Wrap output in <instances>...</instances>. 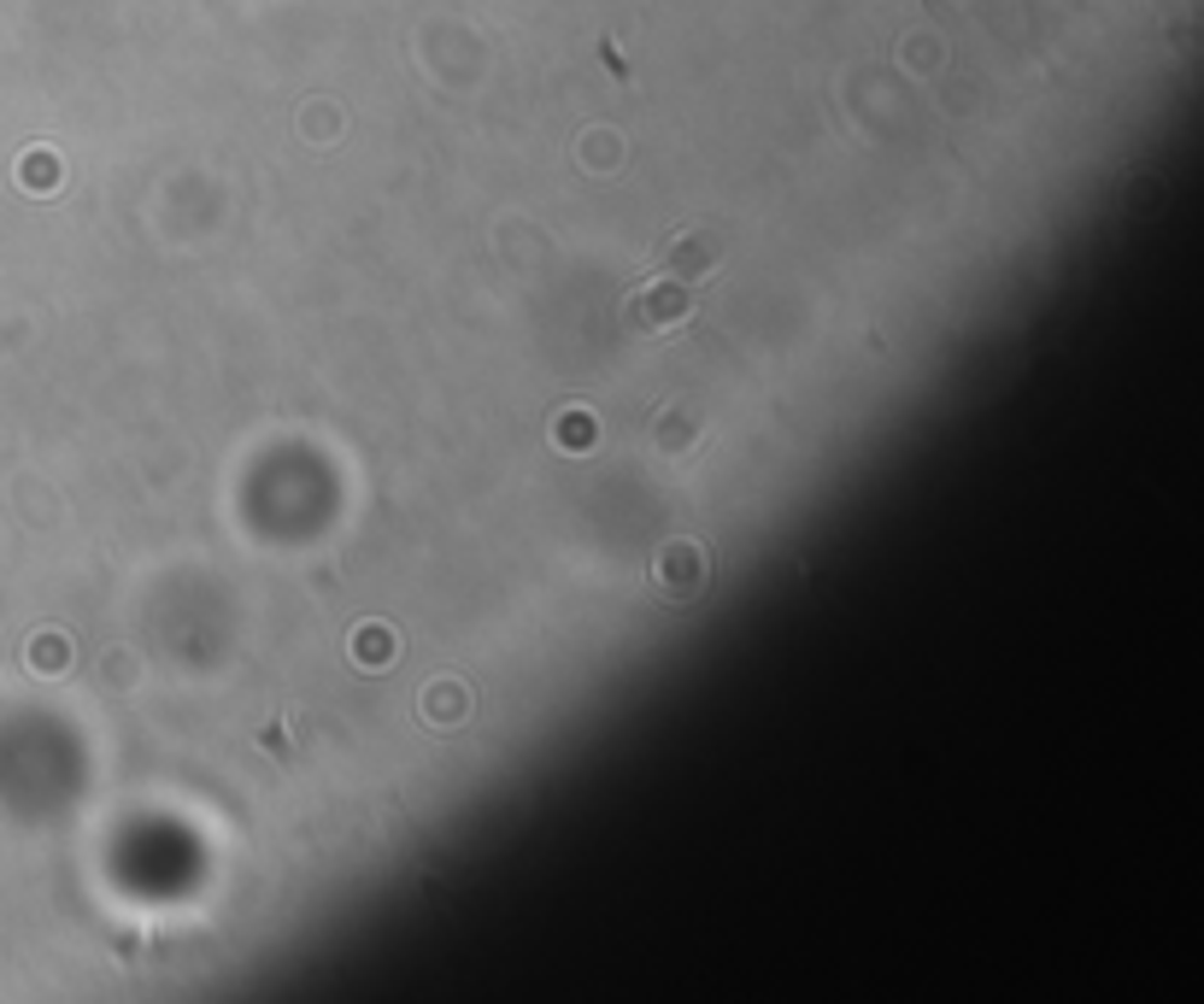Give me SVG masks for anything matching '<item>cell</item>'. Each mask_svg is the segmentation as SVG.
<instances>
[{"label": "cell", "instance_id": "obj_1", "mask_svg": "<svg viewBox=\"0 0 1204 1004\" xmlns=\"http://www.w3.org/2000/svg\"><path fill=\"white\" fill-rule=\"evenodd\" d=\"M687 318H694V289H687L682 277H658L641 294H629V306H623L629 335H670V329H682Z\"/></svg>", "mask_w": 1204, "mask_h": 1004}, {"label": "cell", "instance_id": "obj_6", "mask_svg": "<svg viewBox=\"0 0 1204 1004\" xmlns=\"http://www.w3.org/2000/svg\"><path fill=\"white\" fill-rule=\"evenodd\" d=\"M594 441H599V423L587 418V411H565V418H558V447L576 453V447H594Z\"/></svg>", "mask_w": 1204, "mask_h": 1004}, {"label": "cell", "instance_id": "obj_7", "mask_svg": "<svg viewBox=\"0 0 1204 1004\" xmlns=\"http://www.w3.org/2000/svg\"><path fill=\"white\" fill-rule=\"evenodd\" d=\"M353 658L365 670H382V664H389V628H365V635H353Z\"/></svg>", "mask_w": 1204, "mask_h": 1004}, {"label": "cell", "instance_id": "obj_4", "mask_svg": "<svg viewBox=\"0 0 1204 1004\" xmlns=\"http://www.w3.org/2000/svg\"><path fill=\"white\" fill-rule=\"evenodd\" d=\"M465 711H470V699H465V687H458V682H435L423 694V716H429V723H458Z\"/></svg>", "mask_w": 1204, "mask_h": 1004}, {"label": "cell", "instance_id": "obj_3", "mask_svg": "<svg viewBox=\"0 0 1204 1004\" xmlns=\"http://www.w3.org/2000/svg\"><path fill=\"white\" fill-rule=\"evenodd\" d=\"M658 265H664V277H687V282H694V277H706V270L717 265V253L699 236H676L664 253H658Z\"/></svg>", "mask_w": 1204, "mask_h": 1004}, {"label": "cell", "instance_id": "obj_5", "mask_svg": "<svg viewBox=\"0 0 1204 1004\" xmlns=\"http://www.w3.org/2000/svg\"><path fill=\"white\" fill-rule=\"evenodd\" d=\"M694 435H699V418H694V411H682V406H670L664 423H658V447H664V453H682Z\"/></svg>", "mask_w": 1204, "mask_h": 1004}, {"label": "cell", "instance_id": "obj_2", "mask_svg": "<svg viewBox=\"0 0 1204 1004\" xmlns=\"http://www.w3.org/2000/svg\"><path fill=\"white\" fill-rule=\"evenodd\" d=\"M658 582H664V594H670V599L699 594V582H706V558H699V547H687V541H670V547L658 552Z\"/></svg>", "mask_w": 1204, "mask_h": 1004}]
</instances>
